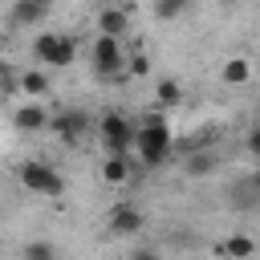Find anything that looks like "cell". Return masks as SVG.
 <instances>
[{
  "mask_svg": "<svg viewBox=\"0 0 260 260\" xmlns=\"http://www.w3.org/2000/svg\"><path fill=\"white\" fill-rule=\"evenodd\" d=\"M126 260H162V252L158 248H150V244H138V248H130V256Z\"/></svg>",
  "mask_w": 260,
  "mask_h": 260,
  "instance_id": "cell-22",
  "label": "cell"
},
{
  "mask_svg": "<svg viewBox=\"0 0 260 260\" xmlns=\"http://www.w3.org/2000/svg\"><path fill=\"white\" fill-rule=\"evenodd\" d=\"M49 130L61 138V142H81L89 130H93V114L89 110H81V106H65V110H57L53 118H49Z\"/></svg>",
  "mask_w": 260,
  "mask_h": 260,
  "instance_id": "cell-5",
  "label": "cell"
},
{
  "mask_svg": "<svg viewBox=\"0 0 260 260\" xmlns=\"http://www.w3.org/2000/svg\"><path fill=\"white\" fill-rule=\"evenodd\" d=\"M256 248H260V244H256L252 236H244V232H236V236H228V240L219 244V252H223L228 260H252Z\"/></svg>",
  "mask_w": 260,
  "mask_h": 260,
  "instance_id": "cell-14",
  "label": "cell"
},
{
  "mask_svg": "<svg viewBox=\"0 0 260 260\" xmlns=\"http://www.w3.org/2000/svg\"><path fill=\"white\" fill-rule=\"evenodd\" d=\"M232 207H240V211H248V207H260V199H256V191L248 187V179H240V183L232 187Z\"/></svg>",
  "mask_w": 260,
  "mask_h": 260,
  "instance_id": "cell-16",
  "label": "cell"
},
{
  "mask_svg": "<svg viewBox=\"0 0 260 260\" xmlns=\"http://www.w3.org/2000/svg\"><path fill=\"white\" fill-rule=\"evenodd\" d=\"M126 69H130L134 77H142V73H150V57H146L142 49H134V53H126Z\"/></svg>",
  "mask_w": 260,
  "mask_h": 260,
  "instance_id": "cell-20",
  "label": "cell"
},
{
  "mask_svg": "<svg viewBox=\"0 0 260 260\" xmlns=\"http://www.w3.org/2000/svg\"><path fill=\"white\" fill-rule=\"evenodd\" d=\"M16 89H20V98H28V102H41L49 89H53V81H49V73L45 69H20L16 73Z\"/></svg>",
  "mask_w": 260,
  "mask_h": 260,
  "instance_id": "cell-12",
  "label": "cell"
},
{
  "mask_svg": "<svg viewBox=\"0 0 260 260\" xmlns=\"http://www.w3.org/2000/svg\"><path fill=\"white\" fill-rule=\"evenodd\" d=\"M244 179H248V187H252V191H256V199H260V167H256L252 175H244Z\"/></svg>",
  "mask_w": 260,
  "mask_h": 260,
  "instance_id": "cell-23",
  "label": "cell"
},
{
  "mask_svg": "<svg viewBox=\"0 0 260 260\" xmlns=\"http://www.w3.org/2000/svg\"><path fill=\"white\" fill-rule=\"evenodd\" d=\"M183 12H187L183 0H158V4H154V16H158V20H179Z\"/></svg>",
  "mask_w": 260,
  "mask_h": 260,
  "instance_id": "cell-18",
  "label": "cell"
},
{
  "mask_svg": "<svg viewBox=\"0 0 260 260\" xmlns=\"http://www.w3.org/2000/svg\"><path fill=\"white\" fill-rule=\"evenodd\" d=\"M146 228V215H142V207L138 203H114L110 207V215H106V232L110 236H118V240H130V236H138Z\"/></svg>",
  "mask_w": 260,
  "mask_h": 260,
  "instance_id": "cell-8",
  "label": "cell"
},
{
  "mask_svg": "<svg viewBox=\"0 0 260 260\" xmlns=\"http://www.w3.org/2000/svg\"><path fill=\"white\" fill-rule=\"evenodd\" d=\"M32 57L41 65H53V69H65L77 61V41L73 32H37L32 41Z\"/></svg>",
  "mask_w": 260,
  "mask_h": 260,
  "instance_id": "cell-4",
  "label": "cell"
},
{
  "mask_svg": "<svg viewBox=\"0 0 260 260\" xmlns=\"http://www.w3.org/2000/svg\"><path fill=\"white\" fill-rule=\"evenodd\" d=\"M244 150H248V154H252V158L260 162V122H256V126L248 130V138H244Z\"/></svg>",
  "mask_w": 260,
  "mask_h": 260,
  "instance_id": "cell-21",
  "label": "cell"
},
{
  "mask_svg": "<svg viewBox=\"0 0 260 260\" xmlns=\"http://www.w3.org/2000/svg\"><path fill=\"white\" fill-rule=\"evenodd\" d=\"M45 16H49V4L45 0H12L8 4V24L12 28H37Z\"/></svg>",
  "mask_w": 260,
  "mask_h": 260,
  "instance_id": "cell-10",
  "label": "cell"
},
{
  "mask_svg": "<svg viewBox=\"0 0 260 260\" xmlns=\"http://www.w3.org/2000/svg\"><path fill=\"white\" fill-rule=\"evenodd\" d=\"M219 77H223V85H248V81H252V61L236 53V57H228V61H223Z\"/></svg>",
  "mask_w": 260,
  "mask_h": 260,
  "instance_id": "cell-13",
  "label": "cell"
},
{
  "mask_svg": "<svg viewBox=\"0 0 260 260\" xmlns=\"http://www.w3.org/2000/svg\"><path fill=\"white\" fill-rule=\"evenodd\" d=\"M171 146H175V134H171V122L162 118V110H150L146 118H138V126H134V158L142 167H162L171 158Z\"/></svg>",
  "mask_w": 260,
  "mask_h": 260,
  "instance_id": "cell-1",
  "label": "cell"
},
{
  "mask_svg": "<svg viewBox=\"0 0 260 260\" xmlns=\"http://www.w3.org/2000/svg\"><path fill=\"white\" fill-rule=\"evenodd\" d=\"M154 102H158V110L179 106V102H183V85H179L175 77H158V85H154Z\"/></svg>",
  "mask_w": 260,
  "mask_h": 260,
  "instance_id": "cell-15",
  "label": "cell"
},
{
  "mask_svg": "<svg viewBox=\"0 0 260 260\" xmlns=\"http://www.w3.org/2000/svg\"><path fill=\"white\" fill-rule=\"evenodd\" d=\"M183 171H187V175H207V171H215V158H211V154H191V158L183 162Z\"/></svg>",
  "mask_w": 260,
  "mask_h": 260,
  "instance_id": "cell-19",
  "label": "cell"
},
{
  "mask_svg": "<svg viewBox=\"0 0 260 260\" xmlns=\"http://www.w3.org/2000/svg\"><path fill=\"white\" fill-rule=\"evenodd\" d=\"M12 126H16L20 134H37V130H49V114H45L41 102H20V106L12 110Z\"/></svg>",
  "mask_w": 260,
  "mask_h": 260,
  "instance_id": "cell-11",
  "label": "cell"
},
{
  "mask_svg": "<svg viewBox=\"0 0 260 260\" xmlns=\"http://www.w3.org/2000/svg\"><path fill=\"white\" fill-rule=\"evenodd\" d=\"M89 61H93V73L98 77H114V73L126 69V45L114 41V37H93Z\"/></svg>",
  "mask_w": 260,
  "mask_h": 260,
  "instance_id": "cell-6",
  "label": "cell"
},
{
  "mask_svg": "<svg viewBox=\"0 0 260 260\" xmlns=\"http://www.w3.org/2000/svg\"><path fill=\"white\" fill-rule=\"evenodd\" d=\"M24 260H57V248L49 240H32V244H24Z\"/></svg>",
  "mask_w": 260,
  "mask_h": 260,
  "instance_id": "cell-17",
  "label": "cell"
},
{
  "mask_svg": "<svg viewBox=\"0 0 260 260\" xmlns=\"http://www.w3.org/2000/svg\"><path fill=\"white\" fill-rule=\"evenodd\" d=\"M98 179L106 187H126L134 179V154H106L98 162Z\"/></svg>",
  "mask_w": 260,
  "mask_h": 260,
  "instance_id": "cell-9",
  "label": "cell"
},
{
  "mask_svg": "<svg viewBox=\"0 0 260 260\" xmlns=\"http://www.w3.org/2000/svg\"><path fill=\"white\" fill-rule=\"evenodd\" d=\"M134 118L122 114V110H106L98 122H93V134L102 142L106 154H134Z\"/></svg>",
  "mask_w": 260,
  "mask_h": 260,
  "instance_id": "cell-2",
  "label": "cell"
},
{
  "mask_svg": "<svg viewBox=\"0 0 260 260\" xmlns=\"http://www.w3.org/2000/svg\"><path fill=\"white\" fill-rule=\"evenodd\" d=\"M134 12H138V4H134V0H122V4H102V8H98V37H114V41H122V37L130 32Z\"/></svg>",
  "mask_w": 260,
  "mask_h": 260,
  "instance_id": "cell-7",
  "label": "cell"
},
{
  "mask_svg": "<svg viewBox=\"0 0 260 260\" xmlns=\"http://www.w3.org/2000/svg\"><path fill=\"white\" fill-rule=\"evenodd\" d=\"M16 179H20V187L32 191V195H45V199H61V195H65V175L53 171L45 158H24V162L16 167Z\"/></svg>",
  "mask_w": 260,
  "mask_h": 260,
  "instance_id": "cell-3",
  "label": "cell"
}]
</instances>
